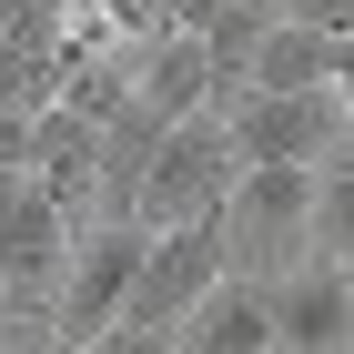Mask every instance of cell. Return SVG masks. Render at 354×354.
I'll list each match as a JSON object with an SVG mask.
<instances>
[{
    "label": "cell",
    "mask_w": 354,
    "mask_h": 354,
    "mask_svg": "<svg viewBox=\"0 0 354 354\" xmlns=\"http://www.w3.org/2000/svg\"><path fill=\"white\" fill-rule=\"evenodd\" d=\"M223 243H233V273L283 283V273L314 253V162H253V172H233V192H223Z\"/></svg>",
    "instance_id": "obj_1"
},
{
    "label": "cell",
    "mask_w": 354,
    "mask_h": 354,
    "mask_svg": "<svg viewBox=\"0 0 354 354\" xmlns=\"http://www.w3.org/2000/svg\"><path fill=\"white\" fill-rule=\"evenodd\" d=\"M233 172H243V152L223 132V111H192V122H172V132L152 142V172H142V192H132V223L142 233H172V223L223 213Z\"/></svg>",
    "instance_id": "obj_2"
},
{
    "label": "cell",
    "mask_w": 354,
    "mask_h": 354,
    "mask_svg": "<svg viewBox=\"0 0 354 354\" xmlns=\"http://www.w3.org/2000/svg\"><path fill=\"white\" fill-rule=\"evenodd\" d=\"M71 243H82V223L61 213L30 172H0V304L41 314V334H51V294H61Z\"/></svg>",
    "instance_id": "obj_3"
},
{
    "label": "cell",
    "mask_w": 354,
    "mask_h": 354,
    "mask_svg": "<svg viewBox=\"0 0 354 354\" xmlns=\"http://www.w3.org/2000/svg\"><path fill=\"white\" fill-rule=\"evenodd\" d=\"M142 223H82V243L61 263V294H51V344H102L122 324V304L142 283Z\"/></svg>",
    "instance_id": "obj_4"
},
{
    "label": "cell",
    "mask_w": 354,
    "mask_h": 354,
    "mask_svg": "<svg viewBox=\"0 0 354 354\" xmlns=\"http://www.w3.org/2000/svg\"><path fill=\"white\" fill-rule=\"evenodd\" d=\"M223 132H233V152H243V172L253 162H324L334 142L354 132V111L334 102V91H223Z\"/></svg>",
    "instance_id": "obj_5"
},
{
    "label": "cell",
    "mask_w": 354,
    "mask_h": 354,
    "mask_svg": "<svg viewBox=\"0 0 354 354\" xmlns=\"http://www.w3.org/2000/svg\"><path fill=\"white\" fill-rule=\"evenodd\" d=\"M223 273H233L223 213L172 223V233H152V243H142V283H132V304H122V324H142V334H183V314L213 294Z\"/></svg>",
    "instance_id": "obj_6"
},
{
    "label": "cell",
    "mask_w": 354,
    "mask_h": 354,
    "mask_svg": "<svg viewBox=\"0 0 354 354\" xmlns=\"http://www.w3.org/2000/svg\"><path fill=\"white\" fill-rule=\"evenodd\" d=\"M273 324H283L273 354H354V273L334 253H304L273 283Z\"/></svg>",
    "instance_id": "obj_7"
},
{
    "label": "cell",
    "mask_w": 354,
    "mask_h": 354,
    "mask_svg": "<svg viewBox=\"0 0 354 354\" xmlns=\"http://www.w3.org/2000/svg\"><path fill=\"white\" fill-rule=\"evenodd\" d=\"M132 91H142V111L152 122H192V111H213L223 102V71H213V51H203V30H152V41H132Z\"/></svg>",
    "instance_id": "obj_8"
},
{
    "label": "cell",
    "mask_w": 354,
    "mask_h": 354,
    "mask_svg": "<svg viewBox=\"0 0 354 354\" xmlns=\"http://www.w3.org/2000/svg\"><path fill=\"white\" fill-rule=\"evenodd\" d=\"M21 172L51 192L71 223H82L91 203H102V122H91V111H71V102H51L41 122H30V162H21Z\"/></svg>",
    "instance_id": "obj_9"
},
{
    "label": "cell",
    "mask_w": 354,
    "mask_h": 354,
    "mask_svg": "<svg viewBox=\"0 0 354 354\" xmlns=\"http://www.w3.org/2000/svg\"><path fill=\"white\" fill-rule=\"evenodd\" d=\"M273 344H283V324H273L263 273H223L213 294L183 314V334H172V354H273Z\"/></svg>",
    "instance_id": "obj_10"
},
{
    "label": "cell",
    "mask_w": 354,
    "mask_h": 354,
    "mask_svg": "<svg viewBox=\"0 0 354 354\" xmlns=\"http://www.w3.org/2000/svg\"><path fill=\"white\" fill-rule=\"evenodd\" d=\"M334 61H344V41L283 10V21L263 30V51H253V71H243V82H253V91H334Z\"/></svg>",
    "instance_id": "obj_11"
},
{
    "label": "cell",
    "mask_w": 354,
    "mask_h": 354,
    "mask_svg": "<svg viewBox=\"0 0 354 354\" xmlns=\"http://www.w3.org/2000/svg\"><path fill=\"white\" fill-rule=\"evenodd\" d=\"M314 253H334V263L354 253V132L314 162Z\"/></svg>",
    "instance_id": "obj_12"
},
{
    "label": "cell",
    "mask_w": 354,
    "mask_h": 354,
    "mask_svg": "<svg viewBox=\"0 0 354 354\" xmlns=\"http://www.w3.org/2000/svg\"><path fill=\"white\" fill-rule=\"evenodd\" d=\"M283 10H294V21H314V30H334V41L354 30V0H283Z\"/></svg>",
    "instance_id": "obj_13"
},
{
    "label": "cell",
    "mask_w": 354,
    "mask_h": 354,
    "mask_svg": "<svg viewBox=\"0 0 354 354\" xmlns=\"http://www.w3.org/2000/svg\"><path fill=\"white\" fill-rule=\"evenodd\" d=\"M233 0H162V30H213Z\"/></svg>",
    "instance_id": "obj_14"
},
{
    "label": "cell",
    "mask_w": 354,
    "mask_h": 354,
    "mask_svg": "<svg viewBox=\"0 0 354 354\" xmlns=\"http://www.w3.org/2000/svg\"><path fill=\"white\" fill-rule=\"evenodd\" d=\"M91 354H172V334H142V324H111Z\"/></svg>",
    "instance_id": "obj_15"
},
{
    "label": "cell",
    "mask_w": 354,
    "mask_h": 354,
    "mask_svg": "<svg viewBox=\"0 0 354 354\" xmlns=\"http://www.w3.org/2000/svg\"><path fill=\"white\" fill-rule=\"evenodd\" d=\"M334 102L354 111V30H344V61H334Z\"/></svg>",
    "instance_id": "obj_16"
},
{
    "label": "cell",
    "mask_w": 354,
    "mask_h": 354,
    "mask_svg": "<svg viewBox=\"0 0 354 354\" xmlns=\"http://www.w3.org/2000/svg\"><path fill=\"white\" fill-rule=\"evenodd\" d=\"M30 10H41V0H0V30H21V21H30Z\"/></svg>",
    "instance_id": "obj_17"
},
{
    "label": "cell",
    "mask_w": 354,
    "mask_h": 354,
    "mask_svg": "<svg viewBox=\"0 0 354 354\" xmlns=\"http://www.w3.org/2000/svg\"><path fill=\"white\" fill-rule=\"evenodd\" d=\"M0 354H21V334H10V304H0Z\"/></svg>",
    "instance_id": "obj_18"
},
{
    "label": "cell",
    "mask_w": 354,
    "mask_h": 354,
    "mask_svg": "<svg viewBox=\"0 0 354 354\" xmlns=\"http://www.w3.org/2000/svg\"><path fill=\"white\" fill-rule=\"evenodd\" d=\"M41 354H91V344H51V334H41Z\"/></svg>",
    "instance_id": "obj_19"
},
{
    "label": "cell",
    "mask_w": 354,
    "mask_h": 354,
    "mask_svg": "<svg viewBox=\"0 0 354 354\" xmlns=\"http://www.w3.org/2000/svg\"><path fill=\"white\" fill-rule=\"evenodd\" d=\"M344 273H354V253H344Z\"/></svg>",
    "instance_id": "obj_20"
}]
</instances>
